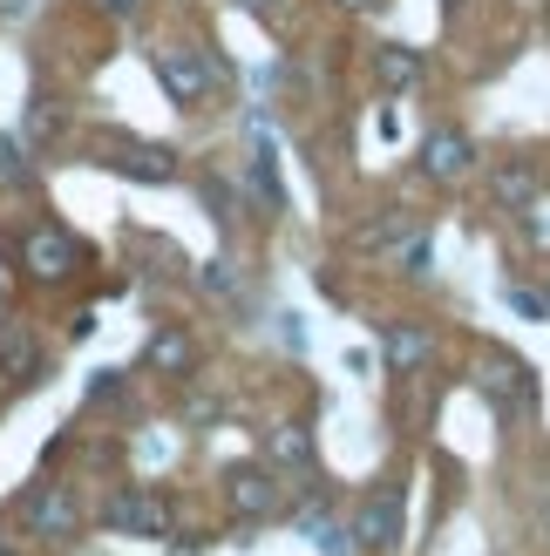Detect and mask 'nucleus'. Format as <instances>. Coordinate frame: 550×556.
Segmentation results:
<instances>
[{
  "mask_svg": "<svg viewBox=\"0 0 550 556\" xmlns=\"http://www.w3.org/2000/svg\"><path fill=\"white\" fill-rule=\"evenodd\" d=\"M353 536H361L367 549H395V543H401V482H374V489L361 495Z\"/></svg>",
  "mask_w": 550,
  "mask_h": 556,
  "instance_id": "4",
  "label": "nucleus"
},
{
  "mask_svg": "<svg viewBox=\"0 0 550 556\" xmlns=\"http://www.w3.org/2000/svg\"><path fill=\"white\" fill-rule=\"evenodd\" d=\"M537 190H543V177L530 170V163H503V170H497V198H503L510 211H524Z\"/></svg>",
  "mask_w": 550,
  "mask_h": 556,
  "instance_id": "16",
  "label": "nucleus"
},
{
  "mask_svg": "<svg viewBox=\"0 0 550 556\" xmlns=\"http://www.w3.org/2000/svg\"><path fill=\"white\" fill-rule=\"evenodd\" d=\"M510 313H516V319H550V299H543V292H524V286H510Z\"/></svg>",
  "mask_w": 550,
  "mask_h": 556,
  "instance_id": "20",
  "label": "nucleus"
},
{
  "mask_svg": "<svg viewBox=\"0 0 550 556\" xmlns=\"http://www.w3.org/2000/svg\"><path fill=\"white\" fill-rule=\"evenodd\" d=\"M395 231H401L395 217H380V225H367V231H361V252H380V244H395Z\"/></svg>",
  "mask_w": 550,
  "mask_h": 556,
  "instance_id": "23",
  "label": "nucleus"
},
{
  "mask_svg": "<svg viewBox=\"0 0 550 556\" xmlns=\"http://www.w3.org/2000/svg\"><path fill=\"white\" fill-rule=\"evenodd\" d=\"M21 265H27V278H41V286H62V278L82 265V244L62 225H35L21 238Z\"/></svg>",
  "mask_w": 550,
  "mask_h": 556,
  "instance_id": "2",
  "label": "nucleus"
},
{
  "mask_svg": "<svg viewBox=\"0 0 550 556\" xmlns=\"http://www.w3.org/2000/svg\"><path fill=\"white\" fill-rule=\"evenodd\" d=\"M109 530L116 536H143V543H163L171 536V503L150 489H123L116 503H109Z\"/></svg>",
  "mask_w": 550,
  "mask_h": 556,
  "instance_id": "3",
  "label": "nucleus"
},
{
  "mask_svg": "<svg viewBox=\"0 0 550 556\" xmlns=\"http://www.w3.org/2000/svg\"><path fill=\"white\" fill-rule=\"evenodd\" d=\"M190 359H198V346H190L177 326L157 332V340L143 346V367H150V374H190Z\"/></svg>",
  "mask_w": 550,
  "mask_h": 556,
  "instance_id": "13",
  "label": "nucleus"
},
{
  "mask_svg": "<svg viewBox=\"0 0 550 556\" xmlns=\"http://www.w3.org/2000/svg\"><path fill=\"white\" fill-rule=\"evenodd\" d=\"M21 516H27V536H41V543H68L75 536V495L68 489H54V482H41V489H27V503H21Z\"/></svg>",
  "mask_w": 550,
  "mask_h": 556,
  "instance_id": "5",
  "label": "nucleus"
},
{
  "mask_svg": "<svg viewBox=\"0 0 550 556\" xmlns=\"http://www.w3.org/2000/svg\"><path fill=\"white\" fill-rule=\"evenodd\" d=\"M0 556H21V549H14V543H8V536H0Z\"/></svg>",
  "mask_w": 550,
  "mask_h": 556,
  "instance_id": "27",
  "label": "nucleus"
},
{
  "mask_svg": "<svg viewBox=\"0 0 550 556\" xmlns=\"http://www.w3.org/2000/svg\"><path fill=\"white\" fill-rule=\"evenodd\" d=\"M245 8H252V14H279L286 0H245Z\"/></svg>",
  "mask_w": 550,
  "mask_h": 556,
  "instance_id": "25",
  "label": "nucleus"
},
{
  "mask_svg": "<svg viewBox=\"0 0 550 556\" xmlns=\"http://www.w3.org/2000/svg\"><path fill=\"white\" fill-rule=\"evenodd\" d=\"M204 286H211V292H232V286H238L232 258H211V265H204Z\"/></svg>",
  "mask_w": 550,
  "mask_h": 556,
  "instance_id": "22",
  "label": "nucleus"
},
{
  "mask_svg": "<svg viewBox=\"0 0 550 556\" xmlns=\"http://www.w3.org/2000/svg\"><path fill=\"white\" fill-rule=\"evenodd\" d=\"M157 81L171 89L177 109H204L217 96V81H225V68L204 48H157Z\"/></svg>",
  "mask_w": 550,
  "mask_h": 556,
  "instance_id": "1",
  "label": "nucleus"
},
{
  "mask_svg": "<svg viewBox=\"0 0 550 556\" xmlns=\"http://www.w3.org/2000/svg\"><path fill=\"white\" fill-rule=\"evenodd\" d=\"M374 81H380V89H388V96L415 89V81H422V54H415V48H401V41L374 48Z\"/></svg>",
  "mask_w": 550,
  "mask_h": 556,
  "instance_id": "11",
  "label": "nucleus"
},
{
  "mask_svg": "<svg viewBox=\"0 0 550 556\" xmlns=\"http://www.w3.org/2000/svg\"><path fill=\"white\" fill-rule=\"evenodd\" d=\"M299 530H307L313 543H320V556H353V530H340V522L334 516H326V509H307V516H299Z\"/></svg>",
  "mask_w": 550,
  "mask_h": 556,
  "instance_id": "17",
  "label": "nucleus"
},
{
  "mask_svg": "<svg viewBox=\"0 0 550 556\" xmlns=\"http://www.w3.org/2000/svg\"><path fill=\"white\" fill-rule=\"evenodd\" d=\"M0 380H8V387H35L41 380V340L27 326L0 332Z\"/></svg>",
  "mask_w": 550,
  "mask_h": 556,
  "instance_id": "9",
  "label": "nucleus"
},
{
  "mask_svg": "<svg viewBox=\"0 0 550 556\" xmlns=\"http://www.w3.org/2000/svg\"><path fill=\"white\" fill-rule=\"evenodd\" d=\"M334 8H347V14H374L380 0H334Z\"/></svg>",
  "mask_w": 550,
  "mask_h": 556,
  "instance_id": "24",
  "label": "nucleus"
},
{
  "mask_svg": "<svg viewBox=\"0 0 550 556\" xmlns=\"http://www.w3.org/2000/svg\"><path fill=\"white\" fill-rule=\"evenodd\" d=\"M102 8H109V14H136V0H102Z\"/></svg>",
  "mask_w": 550,
  "mask_h": 556,
  "instance_id": "26",
  "label": "nucleus"
},
{
  "mask_svg": "<svg viewBox=\"0 0 550 556\" xmlns=\"http://www.w3.org/2000/svg\"><path fill=\"white\" fill-rule=\"evenodd\" d=\"M265 455L279 462V468H292V476H307V468H313V441H307L299 421H279V428L265 434Z\"/></svg>",
  "mask_w": 550,
  "mask_h": 556,
  "instance_id": "12",
  "label": "nucleus"
},
{
  "mask_svg": "<svg viewBox=\"0 0 550 556\" xmlns=\"http://www.w3.org/2000/svg\"><path fill=\"white\" fill-rule=\"evenodd\" d=\"M476 387L497 401V414H510V421L530 407V380H524V367H510V359H489V367L476 374Z\"/></svg>",
  "mask_w": 550,
  "mask_h": 556,
  "instance_id": "10",
  "label": "nucleus"
},
{
  "mask_svg": "<svg viewBox=\"0 0 550 556\" xmlns=\"http://www.w3.org/2000/svg\"><path fill=\"white\" fill-rule=\"evenodd\" d=\"M470 163H476V143L462 129H435L428 143H422V177H435V184L470 177Z\"/></svg>",
  "mask_w": 550,
  "mask_h": 556,
  "instance_id": "6",
  "label": "nucleus"
},
{
  "mask_svg": "<svg viewBox=\"0 0 550 556\" xmlns=\"http://www.w3.org/2000/svg\"><path fill=\"white\" fill-rule=\"evenodd\" d=\"M395 265H401V271H415V278H428V271H435V244H428L422 231H415V238H401V244H395Z\"/></svg>",
  "mask_w": 550,
  "mask_h": 556,
  "instance_id": "19",
  "label": "nucleus"
},
{
  "mask_svg": "<svg viewBox=\"0 0 550 556\" xmlns=\"http://www.w3.org/2000/svg\"><path fill=\"white\" fill-rule=\"evenodd\" d=\"M252 190H259V204H265V211H286L279 156H272V143H265V136H259V150H252Z\"/></svg>",
  "mask_w": 550,
  "mask_h": 556,
  "instance_id": "14",
  "label": "nucleus"
},
{
  "mask_svg": "<svg viewBox=\"0 0 550 556\" xmlns=\"http://www.w3.org/2000/svg\"><path fill=\"white\" fill-rule=\"evenodd\" d=\"M225 503H232V516H272L279 509V482H272V468H232L225 476Z\"/></svg>",
  "mask_w": 550,
  "mask_h": 556,
  "instance_id": "7",
  "label": "nucleus"
},
{
  "mask_svg": "<svg viewBox=\"0 0 550 556\" xmlns=\"http://www.w3.org/2000/svg\"><path fill=\"white\" fill-rule=\"evenodd\" d=\"M27 136H35V143H54V136H62V102H54V96L27 102Z\"/></svg>",
  "mask_w": 550,
  "mask_h": 556,
  "instance_id": "18",
  "label": "nucleus"
},
{
  "mask_svg": "<svg viewBox=\"0 0 550 556\" xmlns=\"http://www.w3.org/2000/svg\"><path fill=\"white\" fill-rule=\"evenodd\" d=\"M0 177H27V156H21V143H14V136H0Z\"/></svg>",
  "mask_w": 550,
  "mask_h": 556,
  "instance_id": "21",
  "label": "nucleus"
},
{
  "mask_svg": "<svg viewBox=\"0 0 550 556\" xmlns=\"http://www.w3.org/2000/svg\"><path fill=\"white\" fill-rule=\"evenodd\" d=\"M109 170H123L136 184H171L177 177V150H163V143H109Z\"/></svg>",
  "mask_w": 550,
  "mask_h": 556,
  "instance_id": "8",
  "label": "nucleus"
},
{
  "mask_svg": "<svg viewBox=\"0 0 550 556\" xmlns=\"http://www.w3.org/2000/svg\"><path fill=\"white\" fill-rule=\"evenodd\" d=\"M422 359H428V332H422V326H395V332H388V367H395V374H415Z\"/></svg>",
  "mask_w": 550,
  "mask_h": 556,
  "instance_id": "15",
  "label": "nucleus"
}]
</instances>
